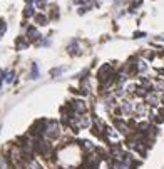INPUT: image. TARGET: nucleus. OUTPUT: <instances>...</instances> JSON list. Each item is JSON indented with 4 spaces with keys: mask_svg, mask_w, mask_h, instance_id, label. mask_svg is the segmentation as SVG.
Segmentation results:
<instances>
[{
    "mask_svg": "<svg viewBox=\"0 0 164 169\" xmlns=\"http://www.w3.org/2000/svg\"><path fill=\"white\" fill-rule=\"evenodd\" d=\"M3 81H7V79H5V72H3V70H0V84H2Z\"/></svg>",
    "mask_w": 164,
    "mask_h": 169,
    "instance_id": "nucleus-10",
    "label": "nucleus"
},
{
    "mask_svg": "<svg viewBox=\"0 0 164 169\" xmlns=\"http://www.w3.org/2000/svg\"><path fill=\"white\" fill-rule=\"evenodd\" d=\"M13 75H15L13 72H10L9 75H7V82H12V81H13Z\"/></svg>",
    "mask_w": 164,
    "mask_h": 169,
    "instance_id": "nucleus-12",
    "label": "nucleus"
},
{
    "mask_svg": "<svg viewBox=\"0 0 164 169\" xmlns=\"http://www.w3.org/2000/svg\"><path fill=\"white\" fill-rule=\"evenodd\" d=\"M39 72H37V64H32V70H30V79H37Z\"/></svg>",
    "mask_w": 164,
    "mask_h": 169,
    "instance_id": "nucleus-3",
    "label": "nucleus"
},
{
    "mask_svg": "<svg viewBox=\"0 0 164 169\" xmlns=\"http://www.w3.org/2000/svg\"><path fill=\"white\" fill-rule=\"evenodd\" d=\"M27 35H28L30 39H37V37H39V32H37V28H34V27H28Z\"/></svg>",
    "mask_w": 164,
    "mask_h": 169,
    "instance_id": "nucleus-2",
    "label": "nucleus"
},
{
    "mask_svg": "<svg viewBox=\"0 0 164 169\" xmlns=\"http://www.w3.org/2000/svg\"><path fill=\"white\" fill-rule=\"evenodd\" d=\"M0 169H7V161L5 159H0Z\"/></svg>",
    "mask_w": 164,
    "mask_h": 169,
    "instance_id": "nucleus-9",
    "label": "nucleus"
},
{
    "mask_svg": "<svg viewBox=\"0 0 164 169\" xmlns=\"http://www.w3.org/2000/svg\"><path fill=\"white\" fill-rule=\"evenodd\" d=\"M35 20H37L39 25H45V24H47V19H45L44 15H40V13H39V15H35Z\"/></svg>",
    "mask_w": 164,
    "mask_h": 169,
    "instance_id": "nucleus-4",
    "label": "nucleus"
},
{
    "mask_svg": "<svg viewBox=\"0 0 164 169\" xmlns=\"http://www.w3.org/2000/svg\"><path fill=\"white\" fill-rule=\"evenodd\" d=\"M142 3V0H132V3H131V10L134 9V7H139Z\"/></svg>",
    "mask_w": 164,
    "mask_h": 169,
    "instance_id": "nucleus-8",
    "label": "nucleus"
},
{
    "mask_svg": "<svg viewBox=\"0 0 164 169\" xmlns=\"http://www.w3.org/2000/svg\"><path fill=\"white\" fill-rule=\"evenodd\" d=\"M147 102H151V106H156V104H158V97H154V96H147Z\"/></svg>",
    "mask_w": 164,
    "mask_h": 169,
    "instance_id": "nucleus-6",
    "label": "nucleus"
},
{
    "mask_svg": "<svg viewBox=\"0 0 164 169\" xmlns=\"http://www.w3.org/2000/svg\"><path fill=\"white\" fill-rule=\"evenodd\" d=\"M144 32H136V34H134V37H136V39H141V37H144Z\"/></svg>",
    "mask_w": 164,
    "mask_h": 169,
    "instance_id": "nucleus-11",
    "label": "nucleus"
},
{
    "mask_svg": "<svg viewBox=\"0 0 164 169\" xmlns=\"http://www.w3.org/2000/svg\"><path fill=\"white\" fill-rule=\"evenodd\" d=\"M24 15H25V17H32V15H34V7H32V5L25 7V10H24Z\"/></svg>",
    "mask_w": 164,
    "mask_h": 169,
    "instance_id": "nucleus-5",
    "label": "nucleus"
},
{
    "mask_svg": "<svg viewBox=\"0 0 164 169\" xmlns=\"http://www.w3.org/2000/svg\"><path fill=\"white\" fill-rule=\"evenodd\" d=\"M45 134H47L49 137H55V136L59 134V126H57L54 121L47 122V127H45Z\"/></svg>",
    "mask_w": 164,
    "mask_h": 169,
    "instance_id": "nucleus-1",
    "label": "nucleus"
},
{
    "mask_svg": "<svg viewBox=\"0 0 164 169\" xmlns=\"http://www.w3.org/2000/svg\"><path fill=\"white\" fill-rule=\"evenodd\" d=\"M5 30H7L5 22H3V20H0V35H3V34H5Z\"/></svg>",
    "mask_w": 164,
    "mask_h": 169,
    "instance_id": "nucleus-7",
    "label": "nucleus"
}]
</instances>
